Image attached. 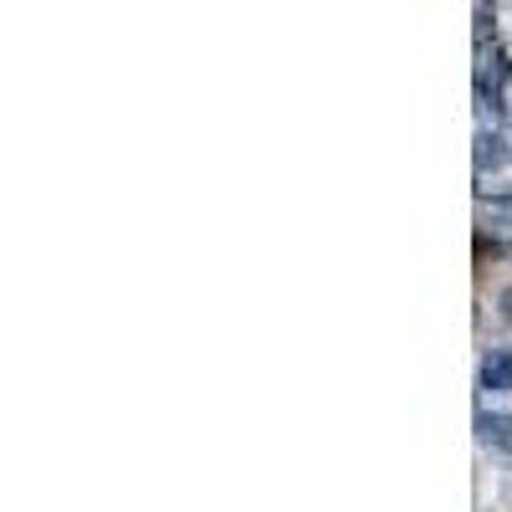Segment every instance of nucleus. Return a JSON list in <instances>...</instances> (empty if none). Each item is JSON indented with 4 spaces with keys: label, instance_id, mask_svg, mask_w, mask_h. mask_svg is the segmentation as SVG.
Masks as SVG:
<instances>
[{
    "label": "nucleus",
    "instance_id": "1",
    "mask_svg": "<svg viewBox=\"0 0 512 512\" xmlns=\"http://www.w3.org/2000/svg\"><path fill=\"white\" fill-rule=\"evenodd\" d=\"M512 77V62H507V47H477V98H482V108L487 113H502V103H497V93H502V82Z\"/></svg>",
    "mask_w": 512,
    "mask_h": 512
},
{
    "label": "nucleus",
    "instance_id": "2",
    "mask_svg": "<svg viewBox=\"0 0 512 512\" xmlns=\"http://www.w3.org/2000/svg\"><path fill=\"white\" fill-rule=\"evenodd\" d=\"M477 441L492 446V451H502V456H512V415L482 410V415H477Z\"/></svg>",
    "mask_w": 512,
    "mask_h": 512
},
{
    "label": "nucleus",
    "instance_id": "3",
    "mask_svg": "<svg viewBox=\"0 0 512 512\" xmlns=\"http://www.w3.org/2000/svg\"><path fill=\"white\" fill-rule=\"evenodd\" d=\"M482 390H492V395H512V349H492L487 359H482Z\"/></svg>",
    "mask_w": 512,
    "mask_h": 512
},
{
    "label": "nucleus",
    "instance_id": "4",
    "mask_svg": "<svg viewBox=\"0 0 512 512\" xmlns=\"http://www.w3.org/2000/svg\"><path fill=\"white\" fill-rule=\"evenodd\" d=\"M507 164V139L492 134V128H482L477 134V175H492V169Z\"/></svg>",
    "mask_w": 512,
    "mask_h": 512
},
{
    "label": "nucleus",
    "instance_id": "5",
    "mask_svg": "<svg viewBox=\"0 0 512 512\" xmlns=\"http://www.w3.org/2000/svg\"><path fill=\"white\" fill-rule=\"evenodd\" d=\"M482 221H487V226H497V231H512V190H507V195L482 200Z\"/></svg>",
    "mask_w": 512,
    "mask_h": 512
},
{
    "label": "nucleus",
    "instance_id": "6",
    "mask_svg": "<svg viewBox=\"0 0 512 512\" xmlns=\"http://www.w3.org/2000/svg\"><path fill=\"white\" fill-rule=\"evenodd\" d=\"M497 313H502V318H507V323H512V282H507V287H502V292H497Z\"/></svg>",
    "mask_w": 512,
    "mask_h": 512
}]
</instances>
